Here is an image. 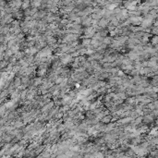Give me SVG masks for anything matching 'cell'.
<instances>
[{
	"label": "cell",
	"mask_w": 158,
	"mask_h": 158,
	"mask_svg": "<svg viewBox=\"0 0 158 158\" xmlns=\"http://www.w3.org/2000/svg\"><path fill=\"white\" fill-rule=\"evenodd\" d=\"M81 18H82V22H81V24H82L83 27H88L92 25V18L91 15L90 16H84V17H81Z\"/></svg>",
	"instance_id": "6da1fadb"
},
{
	"label": "cell",
	"mask_w": 158,
	"mask_h": 158,
	"mask_svg": "<svg viewBox=\"0 0 158 158\" xmlns=\"http://www.w3.org/2000/svg\"><path fill=\"white\" fill-rule=\"evenodd\" d=\"M54 106H56V105H55V102H54V101H51L50 103L46 104V105H44V106L42 107L41 111L42 112H49L50 110L53 109Z\"/></svg>",
	"instance_id": "7a4b0ae2"
},
{
	"label": "cell",
	"mask_w": 158,
	"mask_h": 158,
	"mask_svg": "<svg viewBox=\"0 0 158 158\" xmlns=\"http://www.w3.org/2000/svg\"><path fill=\"white\" fill-rule=\"evenodd\" d=\"M43 81H44V77H41V76H37V77H34V78L32 79L33 85L37 88L43 84Z\"/></svg>",
	"instance_id": "3957f363"
},
{
	"label": "cell",
	"mask_w": 158,
	"mask_h": 158,
	"mask_svg": "<svg viewBox=\"0 0 158 158\" xmlns=\"http://www.w3.org/2000/svg\"><path fill=\"white\" fill-rule=\"evenodd\" d=\"M109 20L106 19V18H102L101 20L98 22V26H100L101 28H107L108 24H109Z\"/></svg>",
	"instance_id": "277c9868"
},
{
	"label": "cell",
	"mask_w": 158,
	"mask_h": 158,
	"mask_svg": "<svg viewBox=\"0 0 158 158\" xmlns=\"http://www.w3.org/2000/svg\"><path fill=\"white\" fill-rule=\"evenodd\" d=\"M12 84L14 85L15 88H19L20 85L22 84V81H21V77L20 76H18V77H15L12 80Z\"/></svg>",
	"instance_id": "5b68a950"
},
{
	"label": "cell",
	"mask_w": 158,
	"mask_h": 158,
	"mask_svg": "<svg viewBox=\"0 0 158 158\" xmlns=\"http://www.w3.org/2000/svg\"><path fill=\"white\" fill-rule=\"evenodd\" d=\"M152 23H153V21L150 20H147V19H143L142 20V21L141 22V26L143 28V29H148L149 27L152 26Z\"/></svg>",
	"instance_id": "8992f818"
},
{
	"label": "cell",
	"mask_w": 158,
	"mask_h": 158,
	"mask_svg": "<svg viewBox=\"0 0 158 158\" xmlns=\"http://www.w3.org/2000/svg\"><path fill=\"white\" fill-rule=\"evenodd\" d=\"M112 120H113L112 115H111V116H110V115H106V116H105V117L101 119V121H102L104 124H109Z\"/></svg>",
	"instance_id": "52a82bcc"
},
{
	"label": "cell",
	"mask_w": 158,
	"mask_h": 158,
	"mask_svg": "<svg viewBox=\"0 0 158 158\" xmlns=\"http://www.w3.org/2000/svg\"><path fill=\"white\" fill-rule=\"evenodd\" d=\"M68 20H71V21H75L76 20V19H77V18L79 17L78 16V14H77V13L75 12V11H71V12H69V13H68Z\"/></svg>",
	"instance_id": "ba28073f"
},
{
	"label": "cell",
	"mask_w": 158,
	"mask_h": 158,
	"mask_svg": "<svg viewBox=\"0 0 158 158\" xmlns=\"http://www.w3.org/2000/svg\"><path fill=\"white\" fill-rule=\"evenodd\" d=\"M31 5L32 7H37L39 8L42 5V0H32L31 1Z\"/></svg>",
	"instance_id": "9c48e42d"
},
{
	"label": "cell",
	"mask_w": 158,
	"mask_h": 158,
	"mask_svg": "<svg viewBox=\"0 0 158 158\" xmlns=\"http://www.w3.org/2000/svg\"><path fill=\"white\" fill-rule=\"evenodd\" d=\"M153 120V117L152 115H147V116H144V117L142 118V121L146 124H149V123H151L152 121Z\"/></svg>",
	"instance_id": "30bf717a"
},
{
	"label": "cell",
	"mask_w": 158,
	"mask_h": 158,
	"mask_svg": "<svg viewBox=\"0 0 158 158\" xmlns=\"http://www.w3.org/2000/svg\"><path fill=\"white\" fill-rule=\"evenodd\" d=\"M91 42H92L91 38H83L82 41H81V44L84 47H88L89 45H91Z\"/></svg>",
	"instance_id": "8fae6325"
},
{
	"label": "cell",
	"mask_w": 158,
	"mask_h": 158,
	"mask_svg": "<svg viewBox=\"0 0 158 158\" xmlns=\"http://www.w3.org/2000/svg\"><path fill=\"white\" fill-rule=\"evenodd\" d=\"M113 41H114V37L112 36H105V39H104V43L106 44L107 45H110L113 43Z\"/></svg>",
	"instance_id": "7c38bea8"
},
{
	"label": "cell",
	"mask_w": 158,
	"mask_h": 158,
	"mask_svg": "<svg viewBox=\"0 0 158 158\" xmlns=\"http://www.w3.org/2000/svg\"><path fill=\"white\" fill-rule=\"evenodd\" d=\"M64 79H65V77H64L63 75H58L56 79H55L54 82H55V84H58L59 85V84H60V83L64 80Z\"/></svg>",
	"instance_id": "4fadbf2b"
},
{
	"label": "cell",
	"mask_w": 158,
	"mask_h": 158,
	"mask_svg": "<svg viewBox=\"0 0 158 158\" xmlns=\"http://www.w3.org/2000/svg\"><path fill=\"white\" fill-rule=\"evenodd\" d=\"M31 7H32V5H31V2L23 1V2H22V6H21V8H20V9H21V10H26V9H28V8H30Z\"/></svg>",
	"instance_id": "5bb4252c"
},
{
	"label": "cell",
	"mask_w": 158,
	"mask_h": 158,
	"mask_svg": "<svg viewBox=\"0 0 158 158\" xmlns=\"http://www.w3.org/2000/svg\"><path fill=\"white\" fill-rule=\"evenodd\" d=\"M91 16H92V18L93 19V20H100L103 18L102 16H101V15H99L98 13H92Z\"/></svg>",
	"instance_id": "9a60e30c"
},
{
	"label": "cell",
	"mask_w": 158,
	"mask_h": 158,
	"mask_svg": "<svg viewBox=\"0 0 158 158\" xmlns=\"http://www.w3.org/2000/svg\"><path fill=\"white\" fill-rule=\"evenodd\" d=\"M152 44H153V45L158 44V35H155V36H153V38H152Z\"/></svg>",
	"instance_id": "2e32d148"
},
{
	"label": "cell",
	"mask_w": 158,
	"mask_h": 158,
	"mask_svg": "<svg viewBox=\"0 0 158 158\" xmlns=\"http://www.w3.org/2000/svg\"><path fill=\"white\" fill-rule=\"evenodd\" d=\"M73 1H74V0H61V2H62L63 6H68V5H69V4H71V3H72Z\"/></svg>",
	"instance_id": "e0dca14e"
},
{
	"label": "cell",
	"mask_w": 158,
	"mask_h": 158,
	"mask_svg": "<svg viewBox=\"0 0 158 158\" xmlns=\"http://www.w3.org/2000/svg\"><path fill=\"white\" fill-rule=\"evenodd\" d=\"M152 32L153 34H155V35H158V26L156 25L155 27H153V30H152Z\"/></svg>",
	"instance_id": "ac0fdd59"
}]
</instances>
